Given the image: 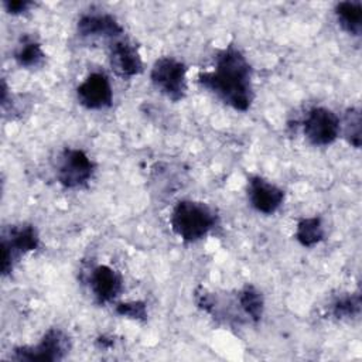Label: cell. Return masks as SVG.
Segmentation results:
<instances>
[{
    "mask_svg": "<svg viewBox=\"0 0 362 362\" xmlns=\"http://www.w3.org/2000/svg\"><path fill=\"white\" fill-rule=\"evenodd\" d=\"M198 83L236 110H247L253 100L250 65L233 45L216 54L214 69L199 72Z\"/></svg>",
    "mask_w": 362,
    "mask_h": 362,
    "instance_id": "1",
    "label": "cell"
},
{
    "mask_svg": "<svg viewBox=\"0 0 362 362\" xmlns=\"http://www.w3.org/2000/svg\"><path fill=\"white\" fill-rule=\"evenodd\" d=\"M170 222L177 236L185 242H195L214 228L215 214L204 202L184 199L174 206Z\"/></svg>",
    "mask_w": 362,
    "mask_h": 362,
    "instance_id": "2",
    "label": "cell"
},
{
    "mask_svg": "<svg viewBox=\"0 0 362 362\" xmlns=\"http://www.w3.org/2000/svg\"><path fill=\"white\" fill-rule=\"evenodd\" d=\"M71 349L69 337L59 328L48 329L41 341L35 345L18 346L13 351L11 359L16 361H41L54 362L61 361Z\"/></svg>",
    "mask_w": 362,
    "mask_h": 362,
    "instance_id": "3",
    "label": "cell"
},
{
    "mask_svg": "<svg viewBox=\"0 0 362 362\" xmlns=\"http://www.w3.org/2000/svg\"><path fill=\"white\" fill-rule=\"evenodd\" d=\"M187 66L171 57L158 58L151 68V82L168 99L178 102L187 93Z\"/></svg>",
    "mask_w": 362,
    "mask_h": 362,
    "instance_id": "4",
    "label": "cell"
},
{
    "mask_svg": "<svg viewBox=\"0 0 362 362\" xmlns=\"http://www.w3.org/2000/svg\"><path fill=\"white\" fill-rule=\"evenodd\" d=\"M38 233L33 225L11 226L1 236V272L8 274L13 270L14 262L24 253L37 249Z\"/></svg>",
    "mask_w": 362,
    "mask_h": 362,
    "instance_id": "5",
    "label": "cell"
},
{
    "mask_svg": "<svg viewBox=\"0 0 362 362\" xmlns=\"http://www.w3.org/2000/svg\"><path fill=\"white\" fill-rule=\"evenodd\" d=\"M93 168L95 165L92 160L85 151L79 148H66L59 157L57 178L66 188H78L90 180Z\"/></svg>",
    "mask_w": 362,
    "mask_h": 362,
    "instance_id": "6",
    "label": "cell"
},
{
    "mask_svg": "<svg viewBox=\"0 0 362 362\" xmlns=\"http://www.w3.org/2000/svg\"><path fill=\"white\" fill-rule=\"evenodd\" d=\"M304 134L314 146L331 144L339 134L341 122L338 116L327 107H313L304 119Z\"/></svg>",
    "mask_w": 362,
    "mask_h": 362,
    "instance_id": "7",
    "label": "cell"
},
{
    "mask_svg": "<svg viewBox=\"0 0 362 362\" xmlns=\"http://www.w3.org/2000/svg\"><path fill=\"white\" fill-rule=\"evenodd\" d=\"M76 96L86 109L109 107L113 99L109 78L103 72H92L76 88Z\"/></svg>",
    "mask_w": 362,
    "mask_h": 362,
    "instance_id": "8",
    "label": "cell"
},
{
    "mask_svg": "<svg viewBox=\"0 0 362 362\" xmlns=\"http://www.w3.org/2000/svg\"><path fill=\"white\" fill-rule=\"evenodd\" d=\"M109 61L112 69L120 78H132L143 71V62L136 45L126 38H117L110 42Z\"/></svg>",
    "mask_w": 362,
    "mask_h": 362,
    "instance_id": "9",
    "label": "cell"
},
{
    "mask_svg": "<svg viewBox=\"0 0 362 362\" xmlns=\"http://www.w3.org/2000/svg\"><path fill=\"white\" fill-rule=\"evenodd\" d=\"M247 195L250 205L262 214H273L284 199L283 189L259 175L249 180Z\"/></svg>",
    "mask_w": 362,
    "mask_h": 362,
    "instance_id": "10",
    "label": "cell"
},
{
    "mask_svg": "<svg viewBox=\"0 0 362 362\" xmlns=\"http://www.w3.org/2000/svg\"><path fill=\"white\" fill-rule=\"evenodd\" d=\"M78 33L85 38H106L115 41L123 34L122 25L109 14H83L78 20Z\"/></svg>",
    "mask_w": 362,
    "mask_h": 362,
    "instance_id": "11",
    "label": "cell"
},
{
    "mask_svg": "<svg viewBox=\"0 0 362 362\" xmlns=\"http://www.w3.org/2000/svg\"><path fill=\"white\" fill-rule=\"evenodd\" d=\"M90 290L99 304H106L115 300L122 291V276L106 264L92 269L89 276Z\"/></svg>",
    "mask_w": 362,
    "mask_h": 362,
    "instance_id": "12",
    "label": "cell"
},
{
    "mask_svg": "<svg viewBox=\"0 0 362 362\" xmlns=\"http://www.w3.org/2000/svg\"><path fill=\"white\" fill-rule=\"evenodd\" d=\"M339 25L352 35H359L362 30V4L359 1H341L335 7Z\"/></svg>",
    "mask_w": 362,
    "mask_h": 362,
    "instance_id": "13",
    "label": "cell"
},
{
    "mask_svg": "<svg viewBox=\"0 0 362 362\" xmlns=\"http://www.w3.org/2000/svg\"><path fill=\"white\" fill-rule=\"evenodd\" d=\"M14 59L23 68H37L42 65L45 54L37 41L30 37H24L14 52Z\"/></svg>",
    "mask_w": 362,
    "mask_h": 362,
    "instance_id": "14",
    "label": "cell"
},
{
    "mask_svg": "<svg viewBox=\"0 0 362 362\" xmlns=\"http://www.w3.org/2000/svg\"><path fill=\"white\" fill-rule=\"evenodd\" d=\"M324 238V228L320 218H304L297 223L296 239L303 246H314Z\"/></svg>",
    "mask_w": 362,
    "mask_h": 362,
    "instance_id": "15",
    "label": "cell"
},
{
    "mask_svg": "<svg viewBox=\"0 0 362 362\" xmlns=\"http://www.w3.org/2000/svg\"><path fill=\"white\" fill-rule=\"evenodd\" d=\"M239 305L252 321H259L263 314V297L253 286H245L238 296Z\"/></svg>",
    "mask_w": 362,
    "mask_h": 362,
    "instance_id": "16",
    "label": "cell"
},
{
    "mask_svg": "<svg viewBox=\"0 0 362 362\" xmlns=\"http://www.w3.org/2000/svg\"><path fill=\"white\" fill-rule=\"evenodd\" d=\"M361 311V297L359 294H346L338 297L332 303V314L337 318H352Z\"/></svg>",
    "mask_w": 362,
    "mask_h": 362,
    "instance_id": "17",
    "label": "cell"
},
{
    "mask_svg": "<svg viewBox=\"0 0 362 362\" xmlns=\"http://www.w3.org/2000/svg\"><path fill=\"white\" fill-rule=\"evenodd\" d=\"M344 134L349 144L359 148L361 147V112L356 107L346 110L344 117Z\"/></svg>",
    "mask_w": 362,
    "mask_h": 362,
    "instance_id": "18",
    "label": "cell"
},
{
    "mask_svg": "<svg viewBox=\"0 0 362 362\" xmlns=\"http://www.w3.org/2000/svg\"><path fill=\"white\" fill-rule=\"evenodd\" d=\"M117 314L123 317H129L133 320H146L147 318V308L143 301H130V303H120L116 307Z\"/></svg>",
    "mask_w": 362,
    "mask_h": 362,
    "instance_id": "19",
    "label": "cell"
},
{
    "mask_svg": "<svg viewBox=\"0 0 362 362\" xmlns=\"http://www.w3.org/2000/svg\"><path fill=\"white\" fill-rule=\"evenodd\" d=\"M3 6L10 14H21L27 11L33 6V3L28 0H7L3 3Z\"/></svg>",
    "mask_w": 362,
    "mask_h": 362,
    "instance_id": "20",
    "label": "cell"
}]
</instances>
